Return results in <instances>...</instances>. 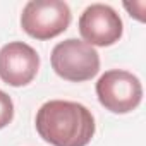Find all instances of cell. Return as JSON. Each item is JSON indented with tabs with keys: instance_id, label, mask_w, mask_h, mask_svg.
<instances>
[{
	"instance_id": "cell-7",
	"label": "cell",
	"mask_w": 146,
	"mask_h": 146,
	"mask_svg": "<svg viewBox=\"0 0 146 146\" xmlns=\"http://www.w3.org/2000/svg\"><path fill=\"white\" fill-rule=\"evenodd\" d=\"M14 119V102L12 98L0 90V129L9 125Z\"/></svg>"
},
{
	"instance_id": "cell-1",
	"label": "cell",
	"mask_w": 146,
	"mask_h": 146,
	"mask_svg": "<svg viewBox=\"0 0 146 146\" xmlns=\"http://www.w3.org/2000/svg\"><path fill=\"white\" fill-rule=\"evenodd\" d=\"M36 131L52 146H88L96 124L91 110L78 102L50 100L36 112Z\"/></svg>"
},
{
	"instance_id": "cell-4",
	"label": "cell",
	"mask_w": 146,
	"mask_h": 146,
	"mask_svg": "<svg viewBox=\"0 0 146 146\" xmlns=\"http://www.w3.org/2000/svg\"><path fill=\"white\" fill-rule=\"evenodd\" d=\"M96 96L102 107L112 113H129L143 100V86L137 76L122 69H112L100 76Z\"/></svg>"
},
{
	"instance_id": "cell-6",
	"label": "cell",
	"mask_w": 146,
	"mask_h": 146,
	"mask_svg": "<svg viewBox=\"0 0 146 146\" xmlns=\"http://www.w3.org/2000/svg\"><path fill=\"white\" fill-rule=\"evenodd\" d=\"M40 69L38 52L24 41H11L0 48V79L21 88L29 84Z\"/></svg>"
},
{
	"instance_id": "cell-5",
	"label": "cell",
	"mask_w": 146,
	"mask_h": 146,
	"mask_svg": "<svg viewBox=\"0 0 146 146\" xmlns=\"http://www.w3.org/2000/svg\"><path fill=\"white\" fill-rule=\"evenodd\" d=\"M79 33L84 43L91 46H110L122 38L124 24L110 5L91 4L79 17Z\"/></svg>"
},
{
	"instance_id": "cell-3",
	"label": "cell",
	"mask_w": 146,
	"mask_h": 146,
	"mask_svg": "<svg viewBox=\"0 0 146 146\" xmlns=\"http://www.w3.org/2000/svg\"><path fill=\"white\" fill-rule=\"evenodd\" d=\"M70 9L62 0H29L21 14V28L35 40H52L70 24Z\"/></svg>"
},
{
	"instance_id": "cell-2",
	"label": "cell",
	"mask_w": 146,
	"mask_h": 146,
	"mask_svg": "<svg viewBox=\"0 0 146 146\" xmlns=\"http://www.w3.org/2000/svg\"><path fill=\"white\" fill-rule=\"evenodd\" d=\"M50 62L55 74L70 83L90 81L100 70L98 52L78 38H69L57 43L52 50Z\"/></svg>"
}]
</instances>
